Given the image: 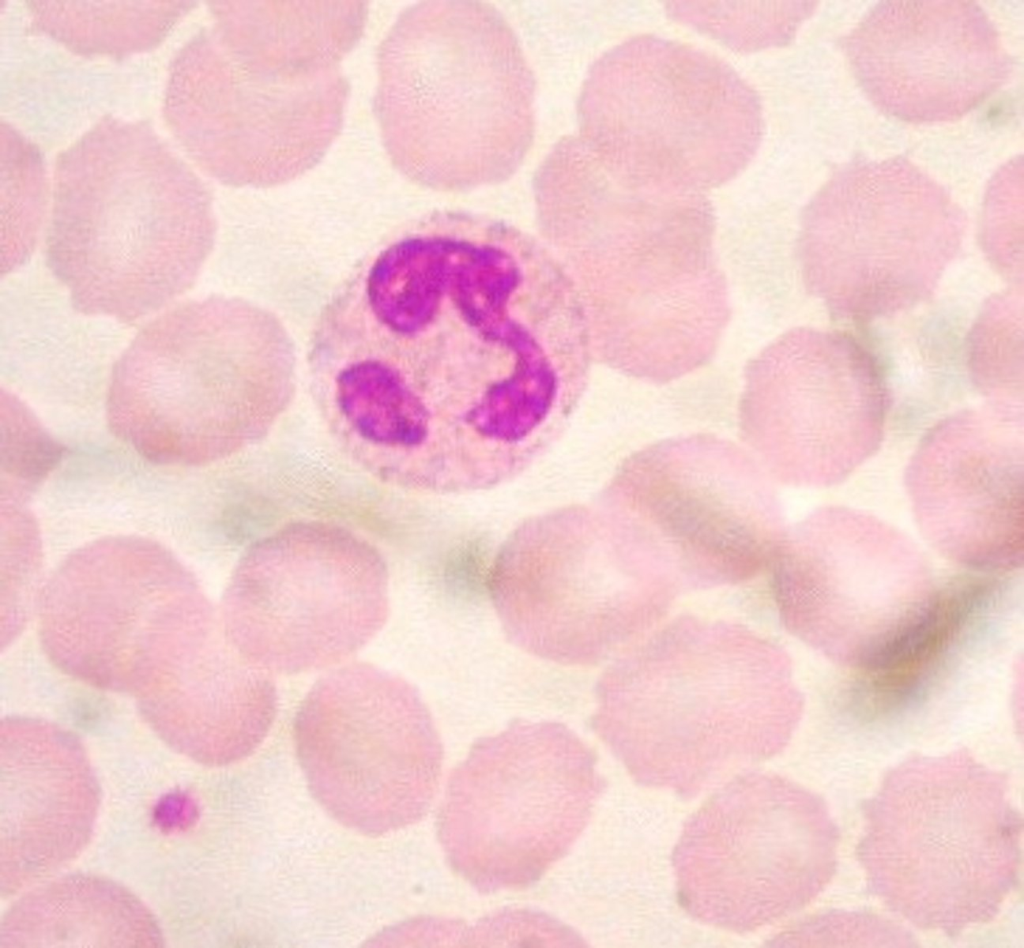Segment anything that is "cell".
Wrapping results in <instances>:
<instances>
[{"mask_svg": "<svg viewBox=\"0 0 1024 948\" xmlns=\"http://www.w3.org/2000/svg\"><path fill=\"white\" fill-rule=\"evenodd\" d=\"M990 598L988 584L960 582L911 609L861 654L846 694L848 712L858 720L873 722L922 701L989 606Z\"/></svg>", "mask_w": 1024, "mask_h": 948, "instance_id": "obj_14", "label": "cell"}, {"mask_svg": "<svg viewBox=\"0 0 1024 948\" xmlns=\"http://www.w3.org/2000/svg\"><path fill=\"white\" fill-rule=\"evenodd\" d=\"M591 759L566 729L518 725L479 743L441 815L454 865L486 887L535 880L566 851L592 807Z\"/></svg>", "mask_w": 1024, "mask_h": 948, "instance_id": "obj_7", "label": "cell"}, {"mask_svg": "<svg viewBox=\"0 0 1024 948\" xmlns=\"http://www.w3.org/2000/svg\"><path fill=\"white\" fill-rule=\"evenodd\" d=\"M246 558L229 606L242 610V623L251 625L246 631L261 638L268 632L266 648H278L273 667L280 656V669L294 671L347 655L364 642L349 629L362 615L356 611L383 607L382 565L351 538L299 529Z\"/></svg>", "mask_w": 1024, "mask_h": 948, "instance_id": "obj_12", "label": "cell"}, {"mask_svg": "<svg viewBox=\"0 0 1024 948\" xmlns=\"http://www.w3.org/2000/svg\"><path fill=\"white\" fill-rule=\"evenodd\" d=\"M295 348L282 321L252 301L212 295L143 327L116 362L107 419L144 458L199 465L244 441L248 422L289 401Z\"/></svg>", "mask_w": 1024, "mask_h": 948, "instance_id": "obj_3", "label": "cell"}, {"mask_svg": "<svg viewBox=\"0 0 1024 948\" xmlns=\"http://www.w3.org/2000/svg\"><path fill=\"white\" fill-rule=\"evenodd\" d=\"M99 803V786L73 736L39 724L3 728L1 895H13L77 858L90 840Z\"/></svg>", "mask_w": 1024, "mask_h": 948, "instance_id": "obj_13", "label": "cell"}, {"mask_svg": "<svg viewBox=\"0 0 1024 948\" xmlns=\"http://www.w3.org/2000/svg\"><path fill=\"white\" fill-rule=\"evenodd\" d=\"M385 71V131L409 178L464 191L518 169L534 136V78L493 6L418 4L389 39Z\"/></svg>", "mask_w": 1024, "mask_h": 948, "instance_id": "obj_2", "label": "cell"}, {"mask_svg": "<svg viewBox=\"0 0 1024 948\" xmlns=\"http://www.w3.org/2000/svg\"><path fill=\"white\" fill-rule=\"evenodd\" d=\"M756 3L749 10L750 3H672L676 17L690 22L731 47L757 49L766 45L783 42L792 34L801 19L802 11L781 10L784 3Z\"/></svg>", "mask_w": 1024, "mask_h": 948, "instance_id": "obj_17", "label": "cell"}, {"mask_svg": "<svg viewBox=\"0 0 1024 948\" xmlns=\"http://www.w3.org/2000/svg\"><path fill=\"white\" fill-rule=\"evenodd\" d=\"M320 706L312 698L295 724L308 789L339 824L388 834L429 808L440 769L430 717L409 690L398 706Z\"/></svg>", "mask_w": 1024, "mask_h": 948, "instance_id": "obj_9", "label": "cell"}, {"mask_svg": "<svg viewBox=\"0 0 1024 948\" xmlns=\"http://www.w3.org/2000/svg\"><path fill=\"white\" fill-rule=\"evenodd\" d=\"M834 832L821 803L776 777H746L690 819L674 867L699 920L749 931L805 905L831 874Z\"/></svg>", "mask_w": 1024, "mask_h": 948, "instance_id": "obj_6", "label": "cell"}, {"mask_svg": "<svg viewBox=\"0 0 1024 948\" xmlns=\"http://www.w3.org/2000/svg\"><path fill=\"white\" fill-rule=\"evenodd\" d=\"M492 572L483 548L476 544L455 549L444 567V586L447 593L462 601H473L490 593Z\"/></svg>", "mask_w": 1024, "mask_h": 948, "instance_id": "obj_18", "label": "cell"}, {"mask_svg": "<svg viewBox=\"0 0 1024 948\" xmlns=\"http://www.w3.org/2000/svg\"><path fill=\"white\" fill-rule=\"evenodd\" d=\"M847 54L871 101L908 122L965 115L1010 66L990 19L966 1L882 2L851 33Z\"/></svg>", "mask_w": 1024, "mask_h": 948, "instance_id": "obj_11", "label": "cell"}, {"mask_svg": "<svg viewBox=\"0 0 1024 948\" xmlns=\"http://www.w3.org/2000/svg\"><path fill=\"white\" fill-rule=\"evenodd\" d=\"M64 448L31 410L10 392H1V489L25 495L60 462Z\"/></svg>", "mask_w": 1024, "mask_h": 948, "instance_id": "obj_16", "label": "cell"}, {"mask_svg": "<svg viewBox=\"0 0 1024 948\" xmlns=\"http://www.w3.org/2000/svg\"><path fill=\"white\" fill-rule=\"evenodd\" d=\"M215 238L211 198L194 178L74 171L58 181L45 257L76 311L131 324L192 288Z\"/></svg>", "mask_w": 1024, "mask_h": 948, "instance_id": "obj_4", "label": "cell"}, {"mask_svg": "<svg viewBox=\"0 0 1024 948\" xmlns=\"http://www.w3.org/2000/svg\"><path fill=\"white\" fill-rule=\"evenodd\" d=\"M969 770L895 777L871 809L864 842L878 844L869 860L886 870L876 876L879 887L941 891L937 924H944L945 890L946 923L960 924V908L964 924L992 913L1017 868L1020 820L996 782Z\"/></svg>", "mask_w": 1024, "mask_h": 948, "instance_id": "obj_8", "label": "cell"}, {"mask_svg": "<svg viewBox=\"0 0 1024 948\" xmlns=\"http://www.w3.org/2000/svg\"><path fill=\"white\" fill-rule=\"evenodd\" d=\"M313 341L430 417L447 401L467 419L576 380L591 346L547 244L462 212L426 216L369 254L322 309Z\"/></svg>", "mask_w": 1024, "mask_h": 948, "instance_id": "obj_1", "label": "cell"}, {"mask_svg": "<svg viewBox=\"0 0 1024 948\" xmlns=\"http://www.w3.org/2000/svg\"><path fill=\"white\" fill-rule=\"evenodd\" d=\"M581 141L603 160L660 183L715 182L748 164L762 117L729 66L652 36L593 66L579 102Z\"/></svg>", "mask_w": 1024, "mask_h": 948, "instance_id": "obj_5", "label": "cell"}, {"mask_svg": "<svg viewBox=\"0 0 1024 948\" xmlns=\"http://www.w3.org/2000/svg\"><path fill=\"white\" fill-rule=\"evenodd\" d=\"M1 947H162L151 911L120 884L94 875L28 892L2 918Z\"/></svg>", "mask_w": 1024, "mask_h": 948, "instance_id": "obj_15", "label": "cell"}, {"mask_svg": "<svg viewBox=\"0 0 1024 948\" xmlns=\"http://www.w3.org/2000/svg\"><path fill=\"white\" fill-rule=\"evenodd\" d=\"M621 484L640 524L728 579L756 574L778 544L776 497L756 462L731 443L661 442L630 460Z\"/></svg>", "mask_w": 1024, "mask_h": 948, "instance_id": "obj_10", "label": "cell"}]
</instances>
